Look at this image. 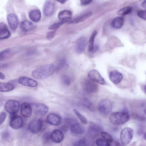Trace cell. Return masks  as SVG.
I'll use <instances>...</instances> for the list:
<instances>
[{
	"label": "cell",
	"mask_w": 146,
	"mask_h": 146,
	"mask_svg": "<svg viewBox=\"0 0 146 146\" xmlns=\"http://www.w3.org/2000/svg\"><path fill=\"white\" fill-rule=\"evenodd\" d=\"M20 107V104L18 101L13 100L8 101L4 106L5 110L9 113L15 115L18 111Z\"/></svg>",
	"instance_id": "cell-6"
},
{
	"label": "cell",
	"mask_w": 146,
	"mask_h": 146,
	"mask_svg": "<svg viewBox=\"0 0 146 146\" xmlns=\"http://www.w3.org/2000/svg\"><path fill=\"white\" fill-rule=\"evenodd\" d=\"M74 145V146H89V144L86 140L81 139L75 142Z\"/></svg>",
	"instance_id": "cell-35"
},
{
	"label": "cell",
	"mask_w": 146,
	"mask_h": 146,
	"mask_svg": "<svg viewBox=\"0 0 146 146\" xmlns=\"http://www.w3.org/2000/svg\"><path fill=\"white\" fill-rule=\"evenodd\" d=\"M146 133H145L143 135V138L145 140H146Z\"/></svg>",
	"instance_id": "cell-48"
},
{
	"label": "cell",
	"mask_w": 146,
	"mask_h": 146,
	"mask_svg": "<svg viewBox=\"0 0 146 146\" xmlns=\"http://www.w3.org/2000/svg\"><path fill=\"white\" fill-rule=\"evenodd\" d=\"M51 133L49 132H46L44 133L42 136V140L44 143H47L50 139Z\"/></svg>",
	"instance_id": "cell-37"
},
{
	"label": "cell",
	"mask_w": 146,
	"mask_h": 146,
	"mask_svg": "<svg viewBox=\"0 0 146 146\" xmlns=\"http://www.w3.org/2000/svg\"><path fill=\"white\" fill-rule=\"evenodd\" d=\"M7 19L10 29L13 30H15L18 24V19L17 16L14 14L11 13L7 15Z\"/></svg>",
	"instance_id": "cell-17"
},
{
	"label": "cell",
	"mask_w": 146,
	"mask_h": 146,
	"mask_svg": "<svg viewBox=\"0 0 146 146\" xmlns=\"http://www.w3.org/2000/svg\"><path fill=\"white\" fill-rule=\"evenodd\" d=\"M48 122L50 124L58 126L60 125L61 122L60 117L55 113H51L48 115L46 118Z\"/></svg>",
	"instance_id": "cell-14"
},
{
	"label": "cell",
	"mask_w": 146,
	"mask_h": 146,
	"mask_svg": "<svg viewBox=\"0 0 146 146\" xmlns=\"http://www.w3.org/2000/svg\"><path fill=\"white\" fill-rule=\"evenodd\" d=\"M72 15V13L70 11L64 10L59 13L58 17L61 21L66 22L71 18Z\"/></svg>",
	"instance_id": "cell-23"
},
{
	"label": "cell",
	"mask_w": 146,
	"mask_h": 146,
	"mask_svg": "<svg viewBox=\"0 0 146 146\" xmlns=\"http://www.w3.org/2000/svg\"><path fill=\"white\" fill-rule=\"evenodd\" d=\"M129 115L126 111L115 112L110 116V120L113 124L120 125L127 122L129 119Z\"/></svg>",
	"instance_id": "cell-2"
},
{
	"label": "cell",
	"mask_w": 146,
	"mask_h": 146,
	"mask_svg": "<svg viewBox=\"0 0 146 146\" xmlns=\"http://www.w3.org/2000/svg\"><path fill=\"white\" fill-rule=\"evenodd\" d=\"M98 32L94 31L92 33L89 40L88 50L90 52H92L94 47V42L95 38L97 35Z\"/></svg>",
	"instance_id": "cell-29"
},
{
	"label": "cell",
	"mask_w": 146,
	"mask_h": 146,
	"mask_svg": "<svg viewBox=\"0 0 146 146\" xmlns=\"http://www.w3.org/2000/svg\"><path fill=\"white\" fill-rule=\"evenodd\" d=\"M88 77L90 80L101 85H104L106 81L97 70H93L90 71L88 74Z\"/></svg>",
	"instance_id": "cell-8"
},
{
	"label": "cell",
	"mask_w": 146,
	"mask_h": 146,
	"mask_svg": "<svg viewBox=\"0 0 146 146\" xmlns=\"http://www.w3.org/2000/svg\"><path fill=\"white\" fill-rule=\"evenodd\" d=\"M10 33L6 25L4 23H0V39L7 38L10 36Z\"/></svg>",
	"instance_id": "cell-20"
},
{
	"label": "cell",
	"mask_w": 146,
	"mask_h": 146,
	"mask_svg": "<svg viewBox=\"0 0 146 146\" xmlns=\"http://www.w3.org/2000/svg\"><path fill=\"white\" fill-rule=\"evenodd\" d=\"M29 17L30 19L33 22H38L41 18V13L38 9H33L30 12Z\"/></svg>",
	"instance_id": "cell-21"
},
{
	"label": "cell",
	"mask_w": 146,
	"mask_h": 146,
	"mask_svg": "<svg viewBox=\"0 0 146 146\" xmlns=\"http://www.w3.org/2000/svg\"><path fill=\"white\" fill-rule=\"evenodd\" d=\"M100 127L96 125H92L90 126L88 129L89 134L92 136H95L100 133Z\"/></svg>",
	"instance_id": "cell-28"
},
{
	"label": "cell",
	"mask_w": 146,
	"mask_h": 146,
	"mask_svg": "<svg viewBox=\"0 0 146 146\" xmlns=\"http://www.w3.org/2000/svg\"><path fill=\"white\" fill-rule=\"evenodd\" d=\"M6 117V113L3 111L0 113V125L4 121Z\"/></svg>",
	"instance_id": "cell-40"
},
{
	"label": "cell",
	"mask_w": 146,
	"mask_h": 146,
	"mask_svg": "<svg viewBox=\"0 0 146 146\" xmlns=\"http://www.w3.org/2000/svg\"><path fill=\"white\" fill-rule=\"evenodd\" d=\"M10 124L11 127L13 129L21 128L23 125V119L19 116L14 115L11 118Z\"/></svg>",
	"instance_id": "cell-12"
},
{
	"label": "cell",
	"mask_w": 146,
	"mask_h": 146,
	"mask_svg": "<svg viewBox=\"0 0 146 146\" xmlns=\"http://www.w3.org/2000/svg\"><path fill=\"white\" fill-rule=\"evenodd\" d=\"M113 106V104L111 100L107 99H103L100 102L98 108L101 115L106 117L111 112Z\"/></svg>",
	"instance_id": "cell-3"
},
{
	"label": "cell",
	"mask_w": 146,
	"mask_h": 146,
	"mask_svg": "<svg viewBox=\"0 0 146 146\" xmlns=\"http://www.w3.org/2000/svg\"><path fill=\"white\" fill-rule=\"evenodd\" d=\"M82 86L83 90L87 93H96L98 90L97 84L89 79L84 80L82 82Z\"/></svg>",
	"instance_id": "cell-5"
},
{
	"label": "cell",
	"mask_w": 146,
	"mask_h": 146,
	"mask_svg": "<svg viewBox=\"0 0 146 146\" xmlns=\"http://www.w3.org/2000/svg\"><path fill=\"white\" fill-rule=\"evenodd\" d=\"M92 11H88L76 17L73 18L69 21V23H76L84 21L92 15Z\"/></svg>",
	"instance_id": "cell-19"
},
{
	"label": "cell",
	"mask_w": 146,
	"mask_h": 146,
	"mask_svg": "<svg viewBox=\"0 0 146 146\" xmlns=\"http://www.w3.org/2000/svg\"><path fill=\"white\" fill-rule=\"evenodd\" d=\"M5 78V75L2 73L0 72V79L1 80H4Z\"/></svg>",
	"instance_id": "cell-45"
},
{
	"label": "cell",
	"mask_w": 146,
	"mask_h": 146,
	"mask_svg": "<svg viewBox=\"0 0 146 146\" xmlns=\"http://www.w3.org/2000/svg\"><path fill=\"white\" fill-rule=\"evenodd\" d=\"M18 82L22 85L31 87H36L38 86V83L35 80L25 76L20 77Z\"/></svg>",
	"instance_id": "cell-13"
},
{
	"label": "cell",
	"mask_w": 146,
	"mask_h": 146,
	"mask_svg": "<svg viewBox=\"0 0 146 146\" xmlns=\"http://www.w3.org/2000/svg\"><path fill=\"white\" fill-rule=\"evenodd\" d=\"M10 51L9 49L5 50L0 52V60H2L5 57L6 54H8Z\"/></svg>",
	"instance_id": "cell-39"
},
{
	"label": "cell",
	"mask_w": 146,
	"mask_h": 146,
	"mask_svg": "<svg viewBox=\"0 0 146 146\" xmlns=\"http://www.w3.org/2000/svg\"><path fill=\"white\" fill-rule=\"evenodd\" d=\"M92 1L91 0H82L80 1L81 4L83 5H86L91 3Z\"/></svg>",
	"instance_id": "cell-43"
},
{
	"label": "cell",
	"mask_w": 146,
	"mask_h": 146,
	"mask_svg": "<svg viewBox=\"0 0 146 146\" xmlns=\"http://www.w3.org/2000/svg\"><path fill=\"white\" fill-rule=\"evenodd\" d=\"M61 81L66 86L70 85L71 82L70 78L66 75H63L61 78Z\"/></svg>",
	"instance_id": "cell-33"
},
{
	"label": "cell",
	"mask_w": 146,
	"mask_h": 146,
	"mask_svg": "<svg viewBox=\"0 0 146 146\" xmlns=\"http://www.w3.org/2000/svg\"><path fill=\"white\" fill-rule=\"evenodd\" d=\"M100 133L103 139L109 142H111L113 141L112 137L108 132L104 131H101Z\"/></svg>",
	"instance_id": "cell-34"
},
{
	"label": "cell",
	"mask_w": 146,
	"mask_h": 146,
	"mask_svg": "<svg viewBox=\"0 0 146 146\" xmlns=\"http://www.w3.org/2000/svg\"><path fill=\"white\" fill-rule=\"evenodd\" d=\"M138 16L143 19L146 20V12L145 10H141L139 11L137 13Z\"/></svg>",
	"instance_id": "cell-38"
},
{
	"label": "cell",
	"mask_w": 146,
	"mask_h": 146,
	"mask_svg": "<svg viewBox=\"0 0 146 146\" xmlns=\"http://www.w3.org/2000/svg\"><path fill=\"white\" fill-rule=\"evenodd\" d=\"M66 22L65 21H61L55 23L51 25L48 28L50 30H56L59 28L62 24Z\"/></svg>",
	"instance_id": "cell-36"
},
{
	"label": "cell",
	"mask_w": 146,
	"mask_h": 146,
	"mask_svg": "<svg viewBox=\"0 0 146 146\" xmlns=\"http://www.w3.org/2000/svg\"><path fill=\"white\" fill-rule=\"evenodd\" d=\"M124 21V18L122 16H118L113 19L111 22V26L114 28L119 29L122 27Z\"/></svg>",
	"instance_id": "cell-22"
},
{
	"label": "cell",
	"mask_w": 146,
	"mask_h": 146,
	"mask_svg": "<svg viewBox=\"0 0 146 146\" xmlns=\"http://www.w3.org/2000/svg\"><path fill=\"white\" fill-rule=\"evenodd\" d=\"M32 110L36 113L42 116L46 115L49 110L48 107L44 104L35 103L31 105Z\"/></svg>",
	"instance_id": "cell-9"
},
{
	"label": "cell",
	"mask_w": 146,
	"mask_h": 146,
	"mask_svg": "<svg viewBox=\"0 0 146 146\" xmlns=\"http://www.w3.org/2000/svg\"><path fill=\"white\" fill-rule=\"evenodd\" d=\"M21 113L25 117H28L31 115L32 109L31 106L27 102L22 103L21 106Z\"/></svg>",
	"instance_id": "cell-15"
},
{
	"label": "cell",
	"mask_w": 146,
	"mask_h": 146,
	"mask_svg": "<svg viewBox=\"0 0 146 146\" xmlns=\"http://www.w3.org/2000/svg\"><path fill=\"white\" fill-rule=\"evenodd\" d=\"M42 121L40 119H36L31 121L28 124V129L31 133L36 134L41 130Z\"/></svg>",
	"instance_id": "cell-7"
},
{
	"label": "cell",
	"mask_w": 146,
	"mask_h": 146,
	"mask_svg": "<svg viewBox=\"0 0 146 146\" xmlns=\"http://www.w3.org/2000/svg\"><path fill=\"white\" fill-rule=\"evenodd\" d=\"M71 132L76 134H80L82 133L84 129L80 124L75 122L72 124L70 127Z\"/></svg>",
	"instance_id": "cell-25"
},
{
	"label": "cell",
	"mask_w": 146,
	"mask_h": 146,
	"mask_svg": "<svg viewBox=\"0 0 146 146\" xmlns=\"http://www.w3.org/2000/svg\"><path fill=\"white\" fill-rule=\"evenodd\" d=\"M15 86L12 84L8 82H0V92H7L14 89Z\"/></svg>",
	"instance_id": "cell-24"
},
{
	"label": "cell",
	"mask_w": 146,
	"mask_h": 146,
	"mask_svg": "<svg viewBox=\"0 0 146 146\" xmlns=\"http://www.w3.org/2000/svg\"><path fill=\"white\" fill-rule=\"evenodd\" d=\"M133 134V129L129 127H125L121 132L120 140L124 145L128 144L132 139Z\"/></svg>",
	"instance_id": "cell-4"
},
{
	"label": "cell",
	"mask_w": 146,
	"mask_h": 146,
	"mask_svg": "<svg viewBox=\"0 0 146 146\" xmlns=\"http://www.w3.org/2000/svg\"><path fill=\"white\" fill-rule=\"evenodd\" d=\"M132 7L131 6L125 7L119 10L117 12L118 14L121 15H125L130 13L132 11Z\"/></svg>",
	"instance_id": "cell-30"
},
{
	"label": "cell",
	"mask_w": 146,
	"mask_h": 146,
	"mask_svg": "<svg viewBox=\"0 0 146 146\" xmlns=\"http://www.w3.org/2000/svg\"><path fill=\"white\" fill-rule=\"evenodd\" d=\"M55 72L53 64L43 65L34 70L32 72V76L37 79H42L49 77Z\"/></svg>",
	"instance_id": "cell-1"
},
{
	"label": "cell",
	"mask_w": 146,
	"mask_h": 146,
	"mask_svg": "<svg viewBox=\"0 0 146 146\" xmlns=\"http://www.w3.org/2000/svg\"><path fill=\"white\" fill-rule=\"evenodd\" d=\"M55 31H51L48 32L46 34V38L49 40H51L54 37L55 35Z\"/></svg>",
	"instance_id": "cell-41"
},
{
	"label": "cell",
	"mask_w": 146,
	"mask_h": 146,
	"mask_svg": "<svg viewBox=\"0 0 146 146\" xmlns=\"http://www.w3.org/2000/svg\"><path fill=\"white\" fill-rule=\"evenodd\" d=\"M66 1H66V0H62L58 1L62 4H64V3H65Z\"/></svg>",
	"instance_id": "cell-47"
},
{
	"label": "cell",
	"mask_w": 146,
	"mask_h": 146,
	"mask_svg": "<svg viewBox=\"0 0 146 146\" xmlns=\"http://www.w3.org/2000/svg\"><path fill=\"white\" fill-rule=\"evenodd\" d=\"M86 39L84 36L78 38L76 41L75 51L78 54H81L84 50L86 46Z\"/></svg>",
	"instance_id": "cell-16"
},
{
	"label": "cell",
	"mask_w": 146,
	"mask_h": 146,
	"mask_svg": "<svg viewBox=\"0 0 146 146\" xmlns=\"http://www.w3.org/2000/svg\"><path fill=\"white\" fill-rule=\"evenodd\" d=\"M109 76L111 82L115 84H119L123 78L122 74L116 70L111 71L109 74Z\"/></svg>",
	"instance_id": "cell-11"
},
{
	"label": "cell",
	"mask_w": 146,
	"mask_h": 146,
	"mask_svg": "<svg viewBox=\"0 0 146 146\" xmlns=\"http://www.w3.org/2000/svg\"><path fill=\"white\" fill-rule=\"evenodd\" d=\"M99 47L98 45L94 46L92 52H95L98 50Z\"/></svg>",
	"instance_id": "cell-44"
},
{
	"label": "cell",
	"mask_w": 146,
	"mask_h": 146,
	"mask_svg": "<svg viewBox=\"0 0 146 146\" xmlns=\"http://www.w3.org/2000/svg\"><path fill=\"white\" fill-rule=\"evenodd\" d=\"M21 28L23 31L27 32L32 30L34 28V25L31 22L26 20L21 23Z\"/></svg>",
	"instance_id": "cell-27"
},
{
	"label": "cell",
	"mask_w": 146,
	"mask_h": 146,
	"mask_svg": "<svg viewBox=\"0 0 146 146\" xmlns=\"http://www.w3.org/2000/svg\"><path fill=\"white\" fill-rule=\"evenodd\" d=\"M55 6L52 1L47 0L45 2L43 7V13L45 16L52 15L54 11Z\"/></svg>",
	"instance_id": "cell-10"
},
{
	"label": "cell",
	"mask_w": 146,
	"mask_h": 146,
	"mask_svg": "<svg viewBox=\"0 0 146 146\" xmlns=\"http://www.w3.org/2000/svg\"><path fill=\"white\" fill-rule=\"evenodd\" d=\"M75 114L79 119L81 122L84 124H87V120L86 118L83 115H82L77 110L74 109L73 110Z\"/></svg>",
	"instance_id": "cell-31"
},
{
	"label": "cell",
	"mask_w": 146,
	"mask_h": 146,
	"mask_svg": "<svg viewBox=\"0 0 146 146\" xmlns=\"http://www.w3.org/2000/svg\"><path fill=\"white\" fill-rule=\"evenodd\" d=\"M95 143L97 146H110L109 142L102 138L98 139Z\"/></svg>",
	"instance_id": "cell-32"
},
{
	"label": "cell",
	"mask_w": 146,
	"mask_h": 146,
	"mask_svg": "<svg viewBox=\"0 0 146 146\" xmlns=\"http://www.w3.org/2000/svg\"><path fill=\"white\" fill-rule=\"evenodd\" d=\"M66 63L65 59L61 58L57 60L53 64L55 69V71L58 72L63 68Z\"/></svg>",
	"instance_id": "cell-26"
},
{
	"label": "cell",
	"mask_w": 146,
	"mask_h": 146,
	"mask_svg": "<svg viewBox=\"0 0 146 146\" xmlns=\"http://www.w3.org/2000/svg\"><path fill=\"white\" fill-rule=\"evenodd\" d=\"M2 135L3 138L5 140H7L9 138L10 133L9 131H6L2 133Z\"/></svg>",
	"instance_id": "cell-42"
},
{
	"label": "cell",
	"mask_w": 146,
	"mask_h": 146,
	"mask_svg": "<svg viewBox=\"0 0 146 146\" xmlns=\"http://www.w3.org/2000/svg\"><path fill=\"white\" fill-rule=\"evenodd\" d=\"M142 7L145 9L146 8V1L145 0L143 1L141 3Z\"/></svg>",
	"instance_id": "cell-46"
},
{
	"label": "cell",
	"mask_w": 146,
	"mask_h": 146,
	"mask_svg": "<svg viewBox=\"0 0 146 146\" xmlns=\"http://www.w3.org/2000/svg\"><path fill=\"white\" fill-rule=\"evenodd\" d=\"M64 138L63 133L59 130H55L51 133L50 139L55 143H60L63 139Z\"/></svg>",
	"instance_id": "cell-18"
}]
</instances>
